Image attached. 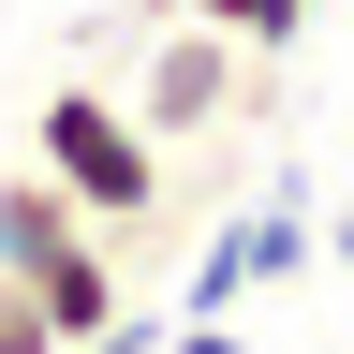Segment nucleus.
<instances>
[{"label":"nucleus","instance_id":"7ed1b4c3","mask_svg":"<svg viewBox=\"0 0 354 354\" xmlns=\"http://www.w3.org/2000/svg\"><path fill=\"white\" fill-rule=\"evenodd\" d=\"M236 88H251V44L162 15V59H148V88H133V118L148 133H207V118H236Z\"/></svg>","mask_w":354,"mask_h":354},{"label":"nucleus","instance_id":"39448f33","mask_svg":"<svg viewBox=\"0 0 354 354\" xmlns=\"http://www.w3.org/2000/svg\"><path fill=\"white\" fill-rule=\"evenodd\" d=\"M162 15H192V30H221V44H251V59H281V44L310 30V0H162Z\"/></svg>","mask_w":354,"mask_h":354},{"label":"nucleus","instance_id":"423d86ee","mask_svg":"<svg viewBox=\"0 0 354 354\" xmlns=\"http://www.w3.org/2000/svg\"><path fill=\"white\" fill-rule=\"evenodd\" d=\"M0 354H59V325L30 310V281H15V266H0Z\"/></svg>","mask_w":354,"mask_h":354},{"label":"nucleus","instance_id":"6e6552de","mask_svg":"<svg viewBox=\"0 0 354 354\" xmlns=\"http://www.w3.org/2000/svg\"><path fill=\"white\" fill-rule=\"evenodd\" d=\"M325 251H339V281H354V221H339V236H325Z\"/></svg>","mask_w":354,"mask_h":354},{"label":"nucleus","instance_id":"f257e3e1","mask_svg":"<svg viewBox=\"0 0 354 354\" xmlns=\"http://www.w3.org/2000/svg\"><path fill=\"white\" fill-rule=\"evenodd\" d=\"M30 133H44V177L88 207V236L162 207V148H148V118H133L118 88H88V74H74V88H44V118H30Z\"/></svg>","mask_w":354,"mask_h":354},{"label":"nucleus","instance_id":"20e7f679","mask_svg":"<svg viewBox=\"0 0 354 354\" xmlns=\"http://www.w3.org/2000/svg\"><path fill=\"white\" fill-rule=\"evenodd\" d=\"M59 251H88V207H74L44 162H30V177H0V266H15V281H44Z\"/></svg>","mask_w":354,"mask_h":354},{"label":"nucleus","instance_id":"f03ea898","mask_svg":"<svg viewBox=\"0 0 354 354\" xmlns=\"http://www.w3.org/2000/svg\"><path fill=\"white\" fill-rule=\"evenodd\" d=\"M310 266H325V236H310L295 207H251V221H221V236L192 251L177 325H207V310H236V295H266V281H310Z\"/></svg>","mask_w":354,"mask_h":354},{"label":"nucleus","instance_id":"0eeeda50","mask_svg":"<svg viewBox=\"0 0 354 354\" xmlns=\"http://www.w3.org/2000/svg\"><path fill=\"white\" fill-rule=\"evenodd\" d=\"M177 354H251V339H236V310H207V325H177Z\"/></svg>","mask_w":354,"mask_h":354}]
</instances>
